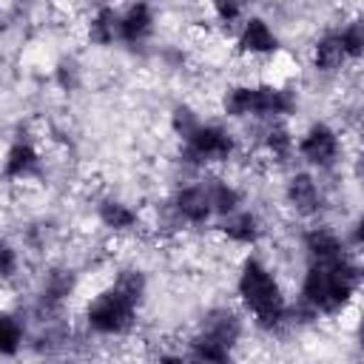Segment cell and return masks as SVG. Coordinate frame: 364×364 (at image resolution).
<instances>
[{
	"label": "cell",
	"instance_id": "cell-26",
	"mask_svg": "<svg viewBox=\"0 0 364 364\" xmlns=\"http://www.w3.org/2000/svg\"><path fill=\"white\" fill-rule=\"evenodd\" d=\"M57 80H60V85H63L65 91L77 88V82H80V71H77V63H74V60H63V63L57 65Z\"/></svg>",
	"mask_w": 364,
	"mask_h": 364
},
{
	"label": "cell",
	"instance_id": "cell-4",
	"mask_svg": "<svg viewBox=\"0 0 364 364\" xmlns=\"http://www.w3.org/2000/svg\"><path fill=\"white\" fill-rule=\"evenodd\" d=\"M236 151V139L228 128L216 122H202L188 139H182V156L193 165H216L228 162Z\"/></svg>",
	"mask_w": 364,
	"mask_h": 364
},
{
	"label": "cell",
	"instance_id": "cell-14",
	"mask_svg": "<svg viewBox=\"0 0 364 364\" xmlns=\"http://www.w3.org/2000/svg\"><path fill=\"white\" fill-rule=\"evenodd\" d=\"M88 40L94 46H114L122 43V11L111 6H100L88 20Z\"/></svg>",
	"mask_w": 364,
	"mask_h": 364
},
{
	"label": "cell",
	"instance_id": "cell-13",
	"mask_svg": "<svg viewBox=\"0 0 364 364\" xmlns=\"http://www.w3.org/2000/svg\"><path fill=\"white\" fill-rule=\"evenodd\" d=\"M304 250H307L310 262H333V259L347 256L341 236L330 228H310L304 233Z\"/></svg>",
	"mask_w": 364,
	"mask_h": 364
},
{
	"label": "cell",
	"instance_id": "cell-3",
	"mask_svg": "<svg viewBox=\"0 0 364 364\" xmlns=\"http://www.w3.org/2000/svg\"><path fill=\"white\" fill-rule=\"evenodd\" d=\"M236 293L262 330H276L287 318V299L276 273L256 256L245 259L236 276Z\"/></svg>",
	"mask_w": 364,
	"mask_h": 364
},
{
	"label": "cell",
	"instance_id": "cell-12",
	"mask_svg": "<svg viewBox=\"0 0 364 364\" xmlns=\"http://www.w3.org/2000/svg\"><path fill=\"white\" fill-rule=\"evenodd\" d=\"M154 9L145 0H134L122 11V43L128 46H142L154 34Z\"/></svg>",
	"mask_w": 364,
	"mask_h": 364
},
{
	"label": "cell",
	"instance_id": "cell-6",
	"mask_svg": "<svg viewBox=\"0 0 364 364\" xmlns=\"http://www.w3.org/2000/svg\"><path fill=\"white\" fill-rule=\"evenodd\" d=\"M171 213L185 225H205L210 216H216L210 193H208V185L196 182V185L179 188L173 193V199H171Z\"/></svg>",
	"mask_w": 364,
	"mask_h": 364
},
{
	"label": "cell",
	"instance_id": "cell-21",
	"mask_svg": "<svg viewBox=\"0 0 364 364\" xmlns=\"http://www.w3.org/2000/svg\"><path fill=\"white\" fill-rule=\"evenodd\" d=\"M188 355L196 358V361H228L230 358V347L222 344V341H216V338H210V336L196 333L193 341H191Z\"/></svg>",
	"mask_w": 364,
	"mask_h": 364
},
{
	"label": "cell",
	"instance_id": "cell-22",
	"mask_svg": "<svg viewBox=\"0 0 364 364\" xmlns=\"http://www.w3.org/2000/svg\"><path fill=\"white\" fill-rule=\"evenodd\" d=\"M23 347V321L11 313H3L0 318V355L11 358Z\"/></svg>",
	"mask_w": 364,
	"mask_h": 364
},
{
	"label": "cell",
	"instance_id": "cell-24",
	"mask_svg": "<svg viewBox=\"0 0 364 364\" xmlns=\"http://www.w3.org/2000/svg\"><path fill=\"white\" fill-rule=\"evenodd\" d=\"M199 125H202V119H199V114H196L191 105H176V108H173V114H171V128H173V134H176L179 139H188Z\"/></svg>",
	"mask_w": 364,
	"mask_h": 364
},
{
	"label": "cell",
	"instance_id": "cell-27",
	"mask_svg": "<svg viewBox=\"0 0 364 364\" xmlns=\"http://www.w3.org/2000/svg\"><path fill=\"white\" fill-rule=\"evenodd\" d=\"M14 267H17V253H14L11 245H6V247H3V267H0L3 279H11V276H14Z\"/></svg>",
	"mask_w": 364,
	"mask_h": 364
},
{
	"label": "cell",
	"instance_id": "cell-7",
	"mask_svg": "<svg viewBox=\"0 0 364 364\" xmlns=\"http://www.w3.org/2000/svg\"><path fill=\"white\" fill-rule=\"evenodd\" d=\"M236 46L242 54H250V57H267V54H276L279 51V37L276 31L270 28L267 20L262 17H247L239 28V37H236Z\"/></svg>",
	"mask_w": 364,
	"mask_h": 364
},
{
	"label": "cell",
	"instance_id": "cell-2",
	"mask_svg": "<svg viewBox=\"0 0 364 364\" xmlns=\"http://www.w3.org/2000/svg\"><path fill=\"white\" fill-rule=\"evenodd\" d=\"M148 282L139 270H119L117 279L85 304V324L100 336H122L131 330L145 299Z\"/></svg>",
	"mask_w": 364,
	"mask_h": 364
},
{
	"label": "cell",
	"instance_id": "cell-23",
	"mask_svg": "<svg viewBox=\"0 0 364 364\" xmlns=\"http://www.w3.org/2000/svg\"><path fill=\"white\" fill-rule=\"evenodd\" d=\"M338 37H341V46H344L350 60H361L364 57V17H355V20L344 23L338 28Z\"/></svg>",
	"mask_w": 364,
	"mask_h": 364
},
{
	"label": "cell",
	"instance_id": "cell-18",
	"mask_svg": "<svg viewBox=\"0 0 364 364\" xmlns=\"http://www.w3.org/2000/svg\"><path fill=\"white\" fill-rule=\"evenodd\" d=\"M262 145H264L267 156H273L276 162H284V159H290V156L296 154V136H293L290 128L282 125L279 119H273V122L267 125V131H264V136H262Z\"/></svg>",
	"mask_w": 364,
	"mask_h": 364
},
{
	"label": "cell",
	"instance_id": "cell-16",
	"mask_svg": "<svg viewBox=\"0 0 364 364\" xmlns=\"http://www.w3.org/2000/svg\"><path fill=\"white\" fill-rule=\"evenodd\" d=\"M37 165H40L37 148L26 139H17L6 154V168L3 171H6L9 179H28L37 171Z\"/></svg>",
	"mask_w": 364,
	"mask_h": 364
},
{
	"label": "cell",
	"instance_id": "cell-1",
	"mask_svg": "<svg viewBox=\"0 0 364 364\" xmlns=\"http://www.w3.org/2000/svg\"><path fill=\"white\" fill-rule=\"evenodd\" d=\"M364 284V264L341 256L333 262H310L301 279V304L316 316L341 313Z\"/></svg>",
	"mask_w": 364,
	"mask_h": 364
},
{
	"label": "cell",
	"instance_id": "cell-20",
	"mask_svg": "<svg viewBox=\"0 0 364 364\" xmlns=\"http://www.w3.org/2000/svg\"><path fill=\"white\" fill-rule=\"evenodd\" d=\"M253 91L256 85H233L225 91L222 97V111L233 119H245L253 117Z\"/></svg>",
	"mask_w": 364,
	"mask_h": 364
},
{
	"label": "cell",
	"instance_id": "cell-5",
	"mask_svg": "<svg viewBox=\"0 0 364 364\" xmlns=\"http://www.w3.org/2000/svg\"><path fill=\"white\" fill-rule=\"evenodd\" d=\"M296 154H299L307 165L324 171V168H333V165L338 162V156H341V139H338V134H336L327 122H313V125L299 136Z\"/></svg>",
	"mask_w": 364,
	"mask_h": 364
},
{
	"label": "cell",
	"instance_id": "cell-25",
	"mask_svg": "<svg viewBox=\"0 0 364 364\" xmlns=\"http://www.w3.org/2000/svg\"><path fill=\"white\" fill-rule=\"evenodd\" d=\"M213 17L225 26H236L242 20V0H210Z\"/></svg>",
	"mask_w": 364,
	"mask_h": 364
},
{
	"label": "cell",
	"instance_id": "cell-15",
	"mask_svg": "<svg viewBox=\"0 0 364 364\" xmlns=\"http://www.w3.org/2000/svg\"><path fill=\"white\" fill-rule=\"evenodd\" d=\"M347 60H350V57H347V51H344V46H341L338 31H327V34H321V37L316 40V46H313V68H316V71H321V74H336V71H341V65H344Z\"/></svg>",
	"mask_w": 364,
	"mask_h": 364
},
{
	"label": "cell",
	"instance_id": "cell-29",
	"mask_svg": "<svg viewBox=\"0 0 364 364\" xmlns=\"http://www.w3.org/2000/svg\"><path fill=\"white\" fill-rule=\"evenodd\" d=\"M355 341H358V347L364 350V316H361V321H358V327H355Z\"/></svg>",
	"mask_w": 364,
	"mask_h": 364
},
{
	"label": "cell",
	"instance_id": "cell-19",
	"mask_svg": "<svg viewBox=\"0 0 364 364\" xmlns=\"http://www.w3.org/2000/svg\"><path fill=\"white\" fill-rule=\"evenodd\" d=\"M205 185H208V193H210V202H213L216 216H228V213L239 210V205H242L239 188H233V185L225 182V179H208Z\"/></svg>",
	"mask_w": 364,
	"mask_h": 364
},
{
	"label": "cell",
	"instance_id": "cell-9",
	"mask_svg": "<svg viewBox=\"0 0 364 364\" xmlns=\"http://www.w3.org/2000/svg\"><path fill=\"white\" fill-rule=\"evenodd\" d=\"M242 330H245V327H242V318H239V313L230 310V307H213V310H208L205 318H202V327H199L202 336H210V338L228 344L230 350L239 344Z\"/></svg>",
	"mask_w": 364,
	"mask_h": 364
},
{
	"label": "cell",
	"instance_id": "cell-10",
	"mask_svg": "<svg viewBox=\"0 0 364 364\" xmlns=\"http://www.w3.org/2000/svg\"><path fill=\"white\" fill-rule=\"evenodd\" d=\"M284 199L299 216H313L321 208V191L318 182L310 173H293L284 185Z\"/></svg>",
	"mask_w": 364,
	"mask_h": 364
},
{
	"label": "cell",
	"instance_id": "cell-28",
	"mask_svg": "<svg viewBox=\"0 0 364 364\" xmlns=\"http://www.w3.org/2000/svg\"><path fill=\"white\" fill-rule=\"evenodd\" d=\"M353 245L358 247V253L364 256V216L361 219H355V225H353Z\"/></svg>",
	"mask_w": 364,
	"mask_h": 364
},
{
	"label": "cell",
	"instance_id": "cell-11",
	"mask_svg": "<svg viewBox=\"0 0 364 364\" xmlns=\"http://www.w3.org/2000/svg\"><path fill=\"white\" fill-rule=\"evenodd\" d=\"M219 230H222V236L228 242L242 245V247H250V245H256L262 239V222H259V216L253 210H242V208L233 210V213H228V216H222L219 219Z\"/></svg>",
	"mask_w": 364,
	"mask_h": 364
},
{
	"label": "cell",
	"instance_id": "cell-8",
	"mask_svg": "<svg viewBox=\"0 0 364 364\" xmlns=\"http://www.w3.org/2000/svg\"><path fill=\"white\" fill-rule=\"evenodd\" d=\"M296 111V97L282 85H256L253 94V119H282Z\"/></svg>",
	"mask_w": 364,
	"mask_h": 364
},
{
	"label": "cell",
	"instance_id": "cell-17",
	"mask_svg": "<svg viewBox=\"0 0 364 364\" xmlns=\"http://www.w3.org/2000/svg\"><path fill=\"white\" fill-rule=\"evenodd\" d=\"M97 216L114 233H125V230H131L136 225V210L131 205H125L122 199H114V196H108V199H102L97 205Z\"/></svg>",
	"mask_w": 364,
	"mask_h": 364
}]
</instances>
